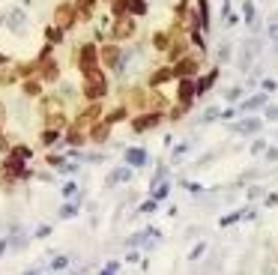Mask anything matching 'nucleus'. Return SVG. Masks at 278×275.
<instances>
[{
  "mask_svg": "<svg viewBox=\"0 0 278 275\" xmlns=\"http://www.w3.org/2000/svg\"><path fill=\"white\" fill-rule=\"evenodd\" d=\"M84 93L90 96V99H99V96H105V78L93 69V72H87V84H84Z\"/></svg>",
  "mask_w": 278,
  "mask_h": 275,
  "instance_id": "obj_1",
  "label": "nucleus"
},
{
  "mask_svg": "<svg viewBox=\"0 0 278 275\" xmlns=\"http://www.w3.org/2000/svg\"><path fill=\"white\" fill-rule=\"evenodd\" d=\"M3 21H6L15 33L24 30V12H21V9H6V12H3Z\"/></svg>",
  "mask_w": 278,
  "mask_h": 275,
  "instance_id": "obj_2",
  "label": "nucleus"
},
{
  "mask_svg": "<svg viewBox=\"0 0 278 275\" xmlns=\"http://www.w3.org/2000/svg\"><path fill=\"white\" fill-rule=\"evenodd\" d=\"M81 69H84V75L96 69V48L93 45H84L81 48Z\"/></svg>",
  "mask_w": 278,
  "mask_h": 275,
  "instance_id": "obj_3",
  "label": "nucleus"
},
{
  "mask_svg": "<svg viewBox=\"0 0 278 275\" xmlns=\"http://www.w3.org/2000/svg\"><path fill=\"white\" fill-rule=\"evenodd\" d=\"M126 162L129 165H144L147 162V153L144 150H126Z\"/></svg>",
  "mask_w": 278,
  "mask_h": 275,
  "instance_id": "obj_4",
  "label": "nucleus"
},
{
  "mask_svg": "<svg viewBox=\"0 0 278 275\" xmlns=\"http://www.w3.org/2000/svg\"><path fill=\"white\" fill-rule=\"evenodd\" d=\"M72 18H75V15H72V6H60V9H57V21H60L63 27H69Z\"/></svg>",
  "mask_w": 278,
  "mask_h": 275,
  "instance_id": "obj_5",
  "label": "nucleus"
},
{
  "mask_svg": "<svg viewBox=\"0 0 278 275\" xmlns=\"http://www.w3.org/2000/svg\"><path fill=\"white\" fill-rule=\"evenodd\" d=\"M156 123H159V117H156V114H150V117H141V120L135 123V129H138V132H144V129H153Z\"/></svg>",
  "mask_w": 278,
  "mask_h": 275,
  "instance_id": "obj_6",
  "label": "nucleus"
},
{
  "mask_svg": "<svg viewBox=\"0 0 278 275\" xmlns=\"http://www.w3.org/2000/svg\"><path fill=\"white\" fill-rule=\"evenodd\" d=\"M102 60H105L108 66H114V63L120 60V51H117V48H102Z\"/></svg>",
  "mask_w": 278,
  "mask_h": 275,
  "instance_id": "obj_7",
  "label": "nucleus"
},
{
  "mask_svg": "<svg viewBox=\"0 0 278 275\" xmlns=\"http://www.w3.org/2000/svg\"><path fill=\"white\" fill-rule=\"evenodd\" d=\"M195 93H198V87H195L192 81H183V84H180V99H189V96H195Z\"/></svg>",
  "mask_w": 278,
  "mask_h": 275,
  "instance_id": "obj_8",
  "label": "nucleus"
},
{
  "mask_svg": "<svg viewBox=\"0 0 278 275\" xmlns=\"http://www.w3.org/2000/svg\"><path fill=\"white\" fill-rule=\"evenodd\" d=\"M132 30H135V24H132V21H120L114 33H117V36H132Z\"/></svg>",
  "mask_w": 278,
  "mask_h": 275,
  "instance_id": "obj_9",
  "label": "nucleus"
},
{
  "mask_svg": "<svg viewBox=\"0 0 278 275\" xmlns=\"http://www.w3.org/2000/svg\"><path fill=\"white\" fill-rule=\"evenodd\" d=\"M174 75H177L174 69H162V72L153 75V84H162V81H168V78H174Z\"/></svg>",
  "mask_w": 278,
  "mask_h": 275,
  "instance_id": "obj_10",
  "label": "nucleus"
},
{
  "mask_svg": "<svg viewBox=\"0 0 278 275\" xmlns=\"http://www.w3.org/2000/svg\"><path fill=\"white\" fill-rule=\"evenodd\" d=\"M105 138H108V126H96V129H93V141H99V144H102Z\"/></svg>",
  "mask_w": 278,
  "mask_h": 275,
  "instance_id": "obj_11",
  "label": "nucleus"
},
{
  "mask_svg": "<svg viewBox=\"0 0 278 275\" xmlns=\"http://www.w3.org/2000/svg\"><path fill=\"white\" fill-rule=\"evenodd\" d=\"M129 177H132V174H129L126 168H120V171H114V174H111V183H123V180H129Z\"/></svg>",
  "mask_w": 278,
  "mask_h": 275,
  "instance_id": "obj_12",
  "label": "nucleus"
},
{
  "mask_svg": "<svg viewBox=\"0 0 278 275\" xmlns=\"http://www.w3.org/2000/svg\"><path fill=\"white\" fill-rule=\"evenodd\" d=\"M42 69H45V78H51V81L57 78V63H51V60H48V63H45Z\"/></svg>",
  "mask_w": 278,
  "mask_h": 275,
  "instance_id": "obj_13",
  "label": "nucleus"
},
{
  "mask_svg": "<svg viewBox=\"0 0 278 275\" xmlns=\"http://www.w3.org/2000/svg\"><path fill=\"white\" fill-rule=\"evenodd\" d=\"M99 117V108H87L84 114H81V123H90V120H96Z\"/></svg>",
  "mask_w": 278,
  "mask_h": 275,
  "instance_id": "obj_14",
  "label": "nucleus"
},
{
  "mask_svg": "<svg viewBox=\"0 0 278 275\" xmlns=\"http://www.w3.org/2000/svg\"><path fill=\"white\" fill-rule=\"evenodd\" d=\"M258 129H261V123H258V120H246V123L240 126V132H258Z\"/></svg>",
  "mask_w": 278,
  "mask_h": 275,
  "instance_id": "obj_15",
  "label": "nucleus"
},
{
  "mask_svg": "<svg viewBox=\"0 0 278 275\" xmlns=\"http://www.w3.org/2000/svg\"><path fill=\"white\" fill-rule=\"evenodd\" d=\"M174 72H183V75L195 72V60H186V63H180V69H174Z\"/></svg>",
  "mask_w": 278,
  "mask_h": 275,
  "instance_id": "obj_16",
  "label": "nucleus"
},
{
  "mask_svg": "<svg viewBox=\"0 0 278 275\" xmlns=\"http://www.w3.org/2000/svg\"><path fill=\"white\" fill-rule=\"evenodd\" d=\"M78 9H81V15L87 18V15H90V9H93V0H78Z\"/></svg>",
  "mask_w": 278,
  "mask_h": 275,
  "instance_id": "obj_17",
  "label": "nucleus"
},
{
  "mask_svg": "<svg viewBox=\"0 0 278 275\" xmlns=\"http://www.w3.org/2000/svg\"><path fill=\"white\" fill-rule=\"evenodd\" d=\"M12 156L24 162V159H30V150H27V147H15V153H12Z\"/></svg>",
  "mask_w": 278,
  "mask_h": 275,
  "instance_id": "obj_18",
  "label": "nucleus"
},
{
  "mask_svg": "<svg viewBox=\"0 0 278 275\" xmlns=\"http://www.w3.org/2000/svg\"><path fill=\"white\" fill-rule=\"evenodd\" d=\"M129 6H132V12H138V15H141V12L147 9V3H144V0H132Z\"/></svg>",
  "mask_w": 278,
  "mask_h": 275,
  "instance_id": "obj_19",
  "label": "nucleus"
},
{
  "mask_svg": "<svg viewBox=\"0 0 278 275\" xmlns=\"http://www.w3.org/2000/svg\"><path fill=\"white\" fill-rule=\"evenodd\" d=\"M75 213H78V207H72V204H69V207H63V213H60V216H63V219H72Z\"/></svg>",
  "mask_w": 278,
  "mask_h": 275,
  "instance_id": "obj_20",
  "label": "nucleus"
},
{
  "mask_svg": "<svg viewBox=\"0 0 278 275\" xmlns=\"http://www.w3.org/2000/svg\"><path fill=\"white\" fill-rule=\"evenodd\" d=\"M42 141H45V144H54V141H57V129H54V132H45Z\"/></svg>",
  "mask_w": 278,
  "mask_h": 275,
  "instance_id": "obj_21",
  "label": "nucleus"
},
{
  "mask_svg": "<svg viewBox=\"0 0 278 275\" xmlns=\"http://www.w3.org/2000/svg\"><path fill=\"white\" fill-rule=\"evenodd\" d=\"M69 144H81V132H78V129L69 132Z\"/></svg>",
  "mask_w": 278,
  "mask_h": 275,
  "instance_id": "obj_22",
  "label": "nucleus"
},
{
  "mask_svg": "<svg viewBox=\"0 0 278 275\" xmlns=\"http://www.w3.org/2000/svg\"><path fill=\"white\" fill-rule=\"evenodd\" d=\"M24 93H27V96H36V93H39V87H36V84H24Z\"/></svg>",
  "mask_w": 278,
  "mask_h": 275,
  "instance_id": "obj_23",
  "label": "nucleus"
},
{
  "mask_svg": "<svg viewBox=\"0 0 278 275\" xmlns=\"http://www.w3.org/2000/svg\"><path fill=\"white\" fill-rule=\"evenodd\" d=\"M123 117H126V111H123V108H120V111H114V114H111V117H108V120H111V123H117V120H123Z\"/></svg>",
  "mask_w": 278,
  "mask_h": 275,
  "instance_id": "obj_24",
  "label": "nucleus"
},
{
  "mask_svg": "<svg viewBox=\"0 0 278 275\" xmlns=\"http://www.w3.org/2000/svg\"><path fill=\"white\" fill-rule=\"evenodd\" d=\"M66 264H69V258H57V261H54V264H51V267H54V270H63V267H66Z\"/></svg>",
  "mask_w": 278,
  "mask_h": 275,
  "instance_id": "obj_25",
  "label": "nucleus"
},
{
  "mask_svg": "<svg viewBox=\"0 0 278 275\" xmlns=\"http://www.w3.org/2000/svg\"><path fill=\"white\" fill-rule=\"evenodd\" d=\"M258 105H264V96H258V99H252V102H249L246 108H258Z\"/></svg>",
  "mask_w": 278,
  "mask_h": 275,
  "instance_id": "obj_26",
  "label": "nucleus"
},
{
  "mask_svg": "<svg viewBox=\"0 0 278 275\" xmlns=\"http://www.w3.org/2000/svg\"><path fill=\"white\" fill-rule=\"evenodd\" d=\"M168 189H171V186H159V189H156V198H165V195H168Z\"/></svg>",
  "mask_w": 278,
  "mask_h": 275,
  "instance_id": "obj_27",
  "label": "nucleus"
},
{
  "mask_svg": "<svg viewBox=\"0 0 278 275\" xmlns=\"http://www.w3.org/2000/svg\"><path fill=\"white\" fill-rule=\"evenodd\" d=\"M153 210H156V204H153V201H147V204L141 207V213H153Z\"/></svg>",
  "mask_w": 278,
  "mask_h": 275,
  "instance_id": "obj_28",
  "label": "nucleus"
},
{
  "mask_svg": "<svg viewBox=\"0 0 278 275\" xmlns=\"http://www.w3.org/2000/svg\"><path fill=\"white\" fill-rule=\"evenodd\" d=\"M273 39H276V42H278V15H276V18H273Z\"/></svg>",
  "mask_w": 278,
  "mask_h": 275,
  "instance_id": "obj_29",
  "label": "nucleus"
},
{
  "mask_svg": "<svg viewBox=\"0 0 278 275\" xmlns=\"http://www.w3.org/2000/svg\"><path fill=\"white\" fill-rule=\"evenodd\" d=\"M3 252H6V240H0V255H3Z\"/></svg>",
  "mask_w": 278,
  "mask_h": 275,
  "instance_id": "obj_30",
  "label": "nucleus"
}]
</instances>
